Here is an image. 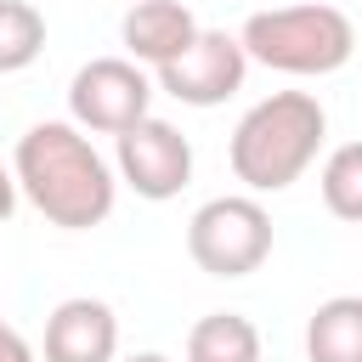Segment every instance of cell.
Segmentation results:
<instances>
[{
    "label": "cell",
    "instance_id": "obj_1",
    "mask_svg": "<svg viewBox=\"0 0 362 362\" xmlns=\"http://www.w3.org/2000/svg\"><path fill=\"white\" fill-rule=\"evenodd\" d=\"M11 175L17 192L62 232H90L113 215L119 181L107 170V158L90 147V136L74 119H40L17 136L11 153Z\"/></svg>",
    "mask_w": 362,
    "mask_h": 362
},
{
    "label": "cell",
    "instance_id": "obj_2",
    "mask_svg": "<svg viewBox=\"0 0 362 362\" xmlns=\"http://www.w3.org/2000/svg\"><path fill=\"white\" fill-rule=\"evenodd\" d=\"M322 136H328V113L311 90H272L238 119L226 158L249 192H283L317 164Z\"/></svg>",
    "mask_w": 362,
    "mask_h": 362
},
{
    "label": "cell",
    "instance_id": "obj_3",
    "mask_svg": "<svg viewBox=\"0 0 362 362\" xmlns=\"http://www.w3.org/2000/svg\"><path fill=\"white\" fill-rule=\"evenodd\" d=\"M243 57L260 62V68H277V74H294V79H322L334 68L351 62L356 51V28L339 6L328 0H305V6H272V11H255L238 34Z\"/></svg>",
    "mask_w": 362,
    "mask_h": 362
},
{
    "label": "cell",
    "instance_id": "obj_4",
    "mask_svg": "<svg viewBox=\"0 0 362 362\" xmlns=\"http://www.w3.org/2000/svg\"><path fill=\"white\" fill-rule=\"evenodd\" d=\"M187 255L209 277H249L272 255V215L249 192H226L192 209L187 221Z\"/></svg>",
    "mask_w": 362,
    "mask_h": 362
},
{
    "label": "cell",
    "instance_id": "obj_5",
    "mask_svg": "<svg viewBox=\"0 0 362 362\" xmlns=\"http://www.w3.org/2000/svg\"><path fill=\"white\" fill-rule=\"evenodd\" d=\"M147 107H153V79L130 57H96L68 85L74 124L79 130H96V136H124L130 124L147 119Z\"/></svg>",
    "mask_w": 362,
    "mask_h": 362
},
{
    "label": "cell",
    "instance_id": "obj_6",
    "mask_svg": "<svg viewBox=\"0 0 362 362\" xmlns=\"http://www.w3.org/2000/svg\"><path fill=\"white\" fill-rule=\"evenodd\" d=\"M243 74H249V57L238 45V34L226 28H198V40L158 68V90L187 102V107H221L232 90H243Z\"/></svg>",
    "mask_w": 362,
    "mask_h": 362
},
{
    "label": "cell",
    "instance_id": "obj_7",
    "mask_svg": "<svg viewBox=\"0 0 362 362\" xmlns=\"http://www.w3.org/2000/svg\"><path fill=\"white\" fill-rule=\"evenodd\" d=\"M119 175L136 198L164 204L192 181V141L170 124V119H141L119 136Z\"/></svg>",
    "mask_w": 362,
    "mask_h": 362
},
{
    "label": "cell",
    "instance_id": "obj_8",
    "mask_svg": "<svg viewBox=\"0 0 362 362\" xmlns=\"http://www.w3.org/2000/svg\"><path fill=\"white\" fill-rule=\"evenodd\" d=\"M119 356V317L107 300L74 294L45 317V362H113Z\"/></svg>",
    "mask_w": 362,
    "mask_h": 362
},
{
    "label": "cell",
    "instance_id": "obj_9",
    "mask_svg": "<svg viewBox=\"0 0 362 362\" xmlns=\"http://www.w3.org/2000/svg\"><path fill=\"white\" fill-rule=\"evenodd\" d=\"M119 40H124L130 62H147L158 74L164 62H175L198 40V17L187 0H136L119 23Z\"/></svg>",
    "mask_w": 362,
    "mask_h": 362
},
{
    "label": "cell",
    "instance_id": "obj_10",
    "mask_svg": "<svg viewBox=\"0 0 362 362\" xmlns=\"http://www.w3.org/2000/svg\"><path fill=\"white\" fill-rule=\"evenodd\" d=\"M311 362H362V294H334L305 322Z\"/></svg>",
    "mask_w": 362,
    "mask_h": 362
},
{
    "label": "cell",
    "instance_id": "obj_11",
    "mask_svg": "<svg viewBox=\"0 0 362 362\" xmlns=\"http://www.w3.org/2000/svg\"><path fill=\"white\" fill-rule=\"evenodd\" d=\"M187 362H260V328L243 311H209L187 328Z\"/></svg>",
    "mask_w": 362,
    "mask_h": 362
},
{
    "label": "cell",
    "instance_id": "obj_12",
    "mask_svg": "<svg viewBox=\"0 0 362 362\" xmlns=\"http://www.w3.org/2000/svg\"><path fill=\"white\" fill-rule=\"evenodd\" d=\"M317 187H322L328 215H339V221L362 226V141H339V147L322 158Z\"/></svg>",
    "mask_w": 362,
    "mask_h": 362
},
{
    "label": "cell",
    "instance_id": "obj_13",
    "mask_svg": "<svg viewBox=\"0 0 362 362\" xmlns=\"http://www.w3.org/2000/svg\"><path fill=\"white\" fill-rule=\"evenodd\" d=\"M45 51V17L28 0H0V74H23Z\"/></svg>",
    "mask_w": 362,
    "mask_h": 362
},
{
    "label": "cell",
    "instance_id": "obj_14",
    "mask_svg": "<svg viewBox=\"0 0 362 362\" xmlns=\"http://www.w3.org/2000/svg\"><path fill=\"white\" fill-rule=\"evenodd\" d=\"M0 362H34V345H28L6 317H0Z\"/></svg>",
    "mask_w": 362,
    "mask_h": 362
},
{
    "label": "cell",
    "instance_id": "obj_15",
    "mask_svg": "<svg viewBox=\"0 0 362 362\" xmlns=\"http://www.w3.org/2000/svg\"><path fill=\"white\" fill-rule=\"evenodd\" d=\"M11 209H17V175L0 164V221H11Z\"/></svg>",
    "mask_w": 362,
    "mask_h": 362
},
{
    "label": "cell",
    "instance_id": "obj_16",
    "mask_svg": "<svg viewBox=\"0 0 362 362\" xmlns=\"http://www.w3.org/2000/svg\"><path fill=\"white\" fill-rule=\"evenodd\" d=\"M124 362H170L164 351H136V356H124Z\"/></svg>",
    "mask_w": 362,
    "mask_h": 362
},
{
    "label": "cell",
    "instance_id": "obj_17",
    "mask_svg": "<svg viewBox=\"0 0 362 362\" xmlns=\"http://www.w3.org/2000/svg\"><path fill=\"white\" fill-rule=\"evenodd\" d=\"M130 6H136V0H130Z\"/></svg>",
    "mask_w": 362,
    "mask_h": 362
}]
</instances>
